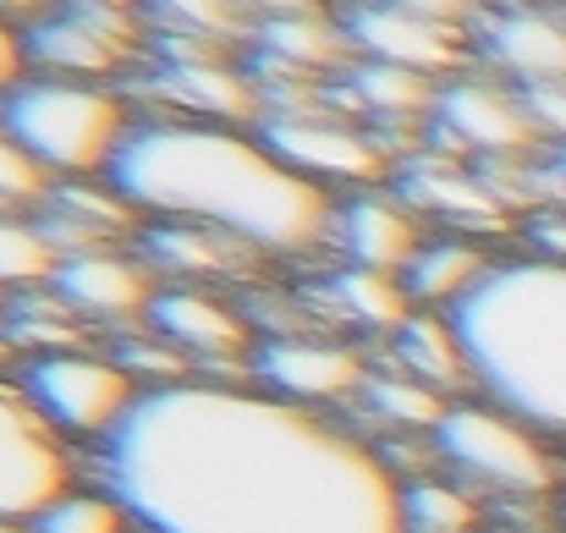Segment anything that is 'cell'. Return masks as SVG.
<instances>
[{
    "mask_svg": "<svg viewBox=\"0 0 566 533\" xmlns=\"http://www.w3.org/2000/svg\"><path fill=\"white\" fill-rule=\"evenodd\" d=\"M83 468L149 533H401V479L375 446L264 385L138 390Z\"/></svg>",
    "mask_w": 566,
    "mask_h": 533,
    "instance_id": "6da1fadb",
    "label": "cell"
},
{
    "mask_svg": "<svg viewBox=\"0 0 566 533\" xmlns=\"http://www.w3.org/2000/svg\"><path fill=\"white\" fill-rule=\"evenodd\" d=\"M105 181L144 220L226 231L259 259L314 253L336 226V192L292 171L248 127L144 116L127 127Z\"/></svg>",
    "mask_w": 566,
    "mask_h": 533,
    "instance_id": "7a4b0ae2",
    "label": "cell"
},
{
    "mask_svg": "<svg viewBox=\"0 0 566 533\" xmlns=\"http://www.w3.org/2000/svg\"><path fill=\"white\" fill-rule=\"evenodd\" d=\"M468 353L473 390L551 446H566V264L562 259H495L484 281L446 309Z\"/></svg>",
    "mask_w": 566,
    "mask_h": 533,
    "instance_id": "3957f363",
    "label": "cell"
},
{
    "mask_svg": "<svg viewBox=\"0 0 566 533\" xmlns=\"http://www.w3.org/2000/svg\"><path fill=\"white\" fill-rule=\"evenodd\" d=\"M127 127H133V116L111 83L28 72L0 94V133L17 149H28L55 181L105 177Z\"/></svg>",
    "mask_w": 566,
    "mask_h": 533,
    "instance_id": "277c9868",
    "label": "cell"
},
{
    "mask_svg": "<svg viewBox=\"0 0 566 533\" xmlns=\"http://www.w3.org/2000/svg\"><path fill=\"white\" fill-rule=\"evenodd\" d=\"M429 440L440 468L457 473V484L490 490L495 501H545L562 484L551 440L495 401H451Z\"/></svg>",
    "mask_w": 566,
    "mask_h": 533,
    "instance_id": "5b68a950",
    "label": "cell"
},
{
    "mask_svg": "<svg viewBox=\"0 0 566 533\" xmlns=\"http://www.w3.org/2000/svg\"><path fill=\"white\" fill-rule=\"evenodd\" d=\"M292 171H303L319 187H379V177L390 171V144L379 138L369 122H358L353 111H342L331 94H308L292 105H270L253 127Z\"/></svg>",
    "mask_w": 566,
    "mask_h": 533,
    "instance_id": "8992f818",
    "label": "cell"
},
{
    "mask_svg": "<svg viewBox=\"0 0 566 533\" xmlns=\"http://www.w3.org/2000/svg\"><path fill=\"white\" fill-rule=\"evenodd\" d=\"M429 144L457 160H534L545 149L523 88L479 61L440 83L429 111Z\"/></svg>",
    "mask_w": 566,
    "mask_h": 533,
    "instance_id": "52a82bcc",
    "label": "cell"
},
{
    "mask_svg": "<svg viewBox=\"0 0 566 533\" xmlns=\"http://www.w3.org/2000/svg\"><path fill=\"white\" fill-rule=\"evenodd\" d=\"M22 396L33 412L66 440V446H94L105 440L127 407L138 401L133 374L111 353H39L22 363L17 374Z\"/></svg>",
    "mask_w": 566,
    "mask_h": 533,
    "instance_id": "ba28073f",
    "label": "cell"
},
{
    "mask_svg": "<svg viewBox=\"0 0 566 533\" xmlns=\"http://www.w3.org/2000/svg\"><path fill=\"white\" fill-rule=\"evenodd\" d=\"M149 22L133 6H50L33 22H22L28 72L44 77H77V83H111L133 61H144Z\"/></svg>",
    "mask_w": 566,
    "mask_h": 533,
    "instance_id": "9c48e42d",
    "label": "cell"
},
{
    "mask_svg": "<svg viewBox=\"0 0 566 533\" xmlns=\"http://www.w3.org/2000/svg\"><path fill=\"white\" fill-rule=\"evenodd\" d=\"M77 457L72 446L33 412L22 385L0 379V518L33 523L61 490H72Z\"/></svg>",
    "mask_w": 566,
    "mask_h": 533,
    "instance_id": "30bf717a",
    "label": "cell"
},
{
    "mask_svg": "<svg viewBox=\"0 0 566 533\" xmlns=\"http://www.w3.org/2000/svg\"><path fill=\"white\" fill-rule=\"evenodd\" d=\"M336 17H342L353 55H364V61L407 66V72L434 77V83L473 66L468 28H451V22H434V17H418V11H401L385 0H347V6H336Z\"/></svg>",
    "mask_w": 566,
    "mask_h": 533,
    "instance_id": "8fae6325",
    "label": "cell"
},
{
    "mask_svg": "<svg viewBox=\"0 0 566 533\" xmlns=\"http://www.w3.org/2000/svg\"><path fill=\"white\" fill-rule=\"evenodd\" d=\"M364 379H369V357L331 331L253 342V385H264L270 396H286L303 407H342V401H358Z\"/></svg>",
    "mask_w": 566,
    "mask_h": 533,
    "instance_id": "7c38bea8",
    "label": "cell"
},
{
    "mask_svg": "<svg viewBox=\"0 0 566 533\" xmlns=\"http://www.w3.org/2000/svg\"><path fill=\"white\" fill-rule=\"evenodd\" d=\"M468 39H473V61L517 88L566 83V6L490 0L473 17Z\"/></svg>",
    "mask_w": 566,
    "mask_h": 533,
    "instance_id": "4fadbf2b",
    "label": "cell"
},
{
    "mask_svg": "<svg viewBox=\"0 0 566 533\" xmlns=\"http://www.w3.org/2000/svg\"><path fill=\"white\" fill-rule=\"evenodd\" d=\"M155 270L138 259V253H122L116 242L111 248H77V253H61L55 259V297L83 320V325H133V320H149V303H155Z\"/></svg>",
    "mask_w": 566,
    "mask_h": 533,
    "instance_id": "5bb4252c",
    "label": "cell"
},
{
    "mask_svg": "<svg viewBox=\"0 0 566 533\" xmlns=\"http://www.w3.org/2000/svg\"><path fill=\"white\" fill-rule=\"evenodd\" d=\"M396 192H401L418 215L446 220L457 237L501 231L506 215H512L473 160H457V155H446V149H434V144H423L418 155H407V160L396 166Z\"/></svg>",
    "mask_w": 566,
    "mask_h": 533,
    "instance_id": "9a60e30c",
    "label": "cell"
},
{
    "mask_svg": "<svg viewBox=\"0 0 566 533\" xmlns=\"http://www.w3.org/2000/svg\"><path fill=\"white\" fill-rule=\"evenodd\" d=\"M331 248L342 253V264L401 275V264L423 248V215H418L396 187H358V192H342V198H336Z\"/></svg>",
    "mask_w": 566,
    "mask_h": 533,
    "instance_id": "2e32d148",
    "label": "cell"
},
{
    "mask_svg": "<svg viewBox=\"0 0 566 533\" xmlns=\"http://www.w3.org/2000/svg\"><path fill=\"white\" fill-rule=\"evenodd\" d=\"M149 331H160L171 347L192 357V368L203 363H226V357H253V325L242 314V303H226L209 286L192 281H166L149 303Z\"/></svg>",
    "mask_w": 566,
    "mask_h": 533,
    "instance_id": "e0dca14e",
    "label": "cell"
},
{
    "mask_svg": "<svg viewBox=\"0 0 566 533\" xmlns=\"http://www.w3.org/2000/svg\"><path fill=\"white\" fill-rule=\"evenodd\" d=\"M44 226V237L55 242V253H77V248H111L116 237H138L144 215L111 187L105 177H66L55 181L33 215Z\"/></svg>",
    "mask_w": 566,
    "mask_h": 533,
    "instance_id": "ac0fdd59",
    "label": "cell"
},
{
    "mask_svg": "<svg viewBox=\"0 0 566 533\" xmlns=\"http://www.w3.org/2000/svg\"><path fill=\"white\" fill-rule=\"evenodd\" d=\"M138 259L171 281H237V275H253L259 270V253L242 248L237 237L226 231H209V226H188V220H144L138 226Z\"/></svg>",
    "mask_w": 566,
    "mask_h": 533,
    "instance_id": "d6986e66",
    "label": "cell"
},
{
    "mask_svg": "<svg viewBox=\"0 0 566 533\" xmlns=\"http://www.w3.org/2000/svg\"><path fill=\"white\" fill-rule=\"evenodd\" d=\"M342 111H353L358 122H369L379 138L385 127H423L429 133V111H434V94L440 83L434 77H418L407 66H385V61H364L353 55L347 72L325 88Z\"/></svg>",
    "mask_w": 566,
    "mask_h": 533,
    "instance_id": "ffe728a7",
    "label": "cell"
},
{
    "mask_svg": "<svg viewBox=\"0 0 566 533\" xmlns=\"http://www.w3.org/2000/svg\"><path fill=\"white\" fill-rule=\"evenodd\" d=\"M303 303L314 309V320H342L353 331H396L407 314H412V297L401 286V275H385V270H358V264H342L336 275H325L314 292H303Z\"/></svg>",
    "mask_w": 566,
    "mask_h": 533,
    "instance_id": "44dd1931",
    "label": "cell"
},
{
    "mask_svg": "<svg viewBox=\"0 0 566 533\" xmlns=\"http://www.w3.org/2000/svg\"><path fill=\"white\" fill-rule=\"evenodd\" d=\"M385 363L401 368V374H412V379H423V385L440 390V396L473 385L468 353H462V342H457V325H451V314H440V309H412V314L385 336Z\"/></svg>",
    "mask_w": 566,
    "mask_h": 533,
    "instance_id": "7402d4cb",
    "label": "cell"
},
{
    "mask_svg": "<svg viewBox=\"0 0 566 533\" xmlns=\"http://www.w3.org/2000/svg\"><path fill=\"white\" fill-rule=\"evenodd\" d=\"M495 259L484 253V242L479 237H457V231H446V237H423V248L401 264V286H407V297H412V309H457L479 281H484V270H490Z\"/></svg>",
    "mask_w": 566,
    "mask_h": 533,
    "instance_id": "603a6c76",
    "label": "cell"
},
{
    "mask_svg": "<svg viewBox=\"0 0 566 533\" xmlns=\"http://www.w3.org/2000/svg\"><path fill=\"white\" fill-rule=\"evenodd\" d=\"M83 320L55 297V286L44 281V286H22V292H6V303H0V342H6V353L11 347H33L39 353H72L77 342H83Z\"/></svg>",
    "mask_w": 566,
    "mask_h": 533,
    "instance_id": "cb8c5ba5",
    "label": "cell"
},
{
    "mask_svg": "<svg viewBox=\"0 0 566 533\" xmlns=\"http://www.w3.org/2000/svg\"><path fill=\"white\" fill-rule=\"evenodd\" d=\"M138 11L155 39H192L220 50L253 39V17L242 11V0H138Z\"/></svg>",
    "mask_w": 566,
    "mask_h": 533,
    "instance_id": "d4e9b609",
    "label": "cell"
},
{
    "mask_svg": "<svg viewBox=\"0 0 566 533\" xmlns=\"http://www.w3.org/2000/svg\"><path fill=\"white\" fill-rule=\"evenodd\" d=\"M358 407H364L375 424L396 429V435H434V424L446 418L451 396H440V390H429L423 379H412V374L379 363V368H369V379H364V390H358Z\"/></svg>",
    "mask_w": 566,
    "mask_h": 533,
    "instance_id": "484cf974",
    "label": "cell"
},
{
    "mask_svg": "<svg viewBox=\"0 0 566 533\" xmlns=\"http://www.w3.org/2000/svg\"><path fill=\"white\" fill-rule=\"evenodd\" d=\"M484 506L468 484L446 473H423L401 484V533H479Z\"/></svg>",
    "mask_w": 566,
    "mask_h": 533,
    "instance_id": "4316f807",
    "label": "cell"
},
{
    "mask_svg": "<svg viewBox=\"0 0 566 533\" xmlns=\"http://www.w3.org/2000/svg\"><path fill=\"white\" fill-rule=\"evenodd\" d=\"M55 242L44 237L39 220L6 215L0 209V292H22V286H44L55 275Z\"/></svg>",
    "mask_w": 566,
    "mask_h": 533,
    "instance_id": "83f0119b",
    "label": "cell"
},
{
    "mask_svg": "<svg viewBox=\"0 0 566 533\" xmlns=\"http://www.w3.org/2000/svg\"><path fill=\"white\" fill-rule=\"evenodd\" d=\"M133 518L122 512V501L111 490H61L39 518H33V533H127Z\"/></svg>",
    "mask_w": 566,
    "mask_h": 533,
    "instance_id": "f1b7e54d",
    "label": "cell"
},
{
    "mask_svg": "<svg viewBox=\"0 0 566 533\" xmlns=\"http://www.w3.org/2000/svg\"><path fill=\"white\" fill-rule=\"evenodd\" d=\"M111 357L133 374L138 390H160V385H182L192 379V357L182 347H171L160 331H116Z\"/></svg>",
    "mask_w": 566,
    "mask_h": 533,
    "instance_id": "f546056e",
    "label": "cell"
},
{
    "mask_svg": "<svg viewBox=\"0 0 566 533\" xmlns=\"http://www.w3.org/2000/svg\"><path fill=\"white\" fill-rule=\"evenodd\" d=\"M50 187H55V177H50L28 149H17V144L0 133V209H6V215H17V209H39Z\"/></svg>",
    "mask_w": 566,
    "mask_h": 533,
    "instance_id": "4dcf8cb0",
    "label": "cell"
},
{
    "mask_svg": "<svg viewBox=\"0 0 566 533\" xmlns=\"http://www.w3.org/2000/svg\"><path fill=\"white\" fill-rule=\"evenodd\" d=\"M523 100H528V111H534L539 138L566 149V83H534V88H523Z\"/></svg>",
    "mask_w": 566,
    "mask_h": 533,
    "instance_id": "1f68e13d",
    "label": "cell"
},
{
    "mask_svg": "<svg viewBox=\"0 0 566 533\" xmlns=\"http://www.w3.org/2000/svg\"><path fill=\"white\" fill-rule=\"evenodd\" d=\"M385 6H401V11H418V17H434V22H451V28H473V17L490 0H385Z\"/></svg>",
    "mask_w": 566,
    "mask_h": 533,
    "instance_id": "d6a6232c",
    "label": "cell"
},
{
    "mask_svg": "<svg viewBox=\"0 0 566 533\" xmlns=\"http://www.w3.org/2000/svg\"><path fill=\"white\" fill-rule=\"evenodd\" d=\"M17 77H28V50H22V28L0 17V94H6V88H11Z\"/></svg>",
    "mask_w": 566,
    "mask_h": 533,
    "instance_id": "836d02e7",
    "label": "cell"
},
{
    "mask_svg": "<svg viewBox=\"0 0 566 533\" xmlns=\"http://www.w3.org/2000/svg\"><path fill=\"white\" fill-rule=\"evenodd\" d=\"M50 6H55V0H0V17L22 28V22H33L39 11H50Z\"/></svg>",
    "mask_w": 566,
    "mask_h": 533,
    "instance_id": "e575fe53",
    "label": "cell"
},
{
    "mask_svg": "<svg viewBox=\"0 0 566 533\" xmlns=\"http://www.w3.org/2000/svg\"><path fill=\"white\" fill-rule=\"evenodd\" d=\"M551 181H556V203H566V149L551 155Z\"/></svg>",
    "mask_w": 566,
    "mask_h": 533,
    "instance_id": "d590c367",
    "label": "cell"
},
{
    "mask_svg": "<svg viewBox=\"0 0 566 533\" xmlns=\"http://www.w3.org/2000/svg\"><path fill=\"white\" fill-rule=\"evenodd\" d=\"M0 533H33V523H22V518H0Z\"/></svg>",
    "mask_w": 566,
    "mask_h": 533,
    "instance_id": "8d00e7d4",
    "label": "cell"
},
{
    "mask_svg": "<svg viewBox=\"0 0 566 533\" xmlns=\"http://www.w3.org/2000/svg\"><path fill=\"white\" fill-rule=\"evenodd\" d=\"M528 6H566V0H528Z\"/></svg>",
    "mask_w": 566,
    "mask_h": 533,
    "instance_id": "74e56055",
    "label": "cell"
},
{
    "mask_svg": "<svg viewBox=\"0 0 566 533\" xmlns=\"http://www.w3.org/2000/svg\"><path fill=\"white\" fill-rule=\"evenodd\" d=\"M127 533H149V529H127Z\"/></svg>",
    "mask_w": 566,
    "mask_h": 533,
    "instance_id": "f35d334b",
    "label": "cell"
},
{
    "mask_svg": "<svg viewBox=\"0 0 566 533\" xmlns=\"http://www.w3.org/2000/svg\"><path fill=\"white\" fill-rule=\"evenodd\" d=\"M0 353H6V342H0Z\"/></svg>",
    "mask_w": 566,
    "mask_h": 533,
    "instance_id": "ab89813d",
    "label": "cell"
},
{
    "mask_svg": "<svg viewBox=\"0 0 566 533\" xmlns=\"http://www.w3.org/2000/svg\"><path fill=\"white\" fill-rule=\"evenodd\" d=\"M562 518H566V506H562Z\"/></svg>",
    "mask_w": 566,
    "mask_h": 533,
    "instance_id": "60d3db41",
    "label": "cell"
}]
</instances>
